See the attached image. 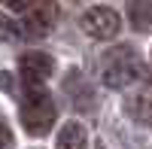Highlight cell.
Instances as JSON below:
<instances>
[{
  "mask_svg": "<svg viewBox=\"0 0 152 149\" xmlns=\"http://www.w3.org/2000/svg\"><path fill=\"white\" fill-rule=\"evenodd\" d=\"M21 125L28 134H46L55 125V104L43 85H24L21 101Z\"/></svg>",
  "mask_w": 152,
  "mask_h": 149,
  "instance_id": "1",
  "label": "cell"
},
{
  "mask_svg": "<svg viewBox=\"0 0 152 149\" xmlns=\"http://www.w3.org/2000/svg\"><path fill=\"white\" fill-rule=\"evenodd\" d=\"M100 73H104V82L110 88H125V85H131L140 76V61H137L131 46H116L113 52L104 55Z\"/></svg>",
  "mask_w": 152,
  "mask_h": 149,
  "instance_id": "2",
  "label": "cell"
},
{
  "mask_svg": "<svg viewBox=\"0 0 152 149\" xmlns=\"http://www.w3.org/2000/svg\"><path fill=\"white\" fill-rule=\"evenodd\" d=\"M79 24H82V31H85L88 37H94V40H113V37L122 31L119 12L110 9V6H91V9L79 18Z\"/></svg>",
  "mask_w": 152,
  "mask_h": 149,
  "instance_id": "3",
  "label": "cell"
},
{
  "mask_svg": "<svg viewBox=\"0 0 152 149\" xmlns=\"http://www.w3.org/2000/svg\"><path fill=\"white\" fill-rule=\"evenodd\" d=\"M24 12H28V15H24L21 31L28 37H46L55 28V21H58V3L55 0H34Z\"/></svg>",
  "mask_w": 152,
  "mask_h": 149,
  "instance_id": "4",
  "label": "cell"
},
{
  "mask_svg": "<svg viewBox=\"0 0 152 149\" xmlns=\"http://www.w3.org/2000/svg\"><path fill=\"white\" fill-rule=\"evenodd\" d=\"M52 70H55V61L46 52H24L18 61V73H21L24 85H43L52 76Z\"/></svg>",
  "mask_w": 152,
  "mask_h": 149,
  "instance_id": "5",
  "label": "cell"
},
{
  "mask_svg": "<svg viewBox=\"0 0 152 149\" xmlns=\"http://www.w3.org/2000/svg\"><path fill=\"white\" fill-rule=\"evenodd\" d=\"M55 149H88V134L79 122H64L55 137Z\"/></svg>",
  "mask_w": 152,
  "mask_h": 149,
  "instance_id": "6",
  "label": "cell"
},
{
  "mask_svg": "<svg viewBox=\"0 0 152 149\" xmlns=\"http://www.w3.org/2000/svg\"><path fill=\"white\" fill-rule=\"evenodd\" d=\"M125 6H128L131 28L137 34H149L152 31V0H125Z\"/></svg>",
  "mask_w": 152,
  "mask_h": 149,
  "instance_id": "7",
  "label": "cell"
},
{
  "mask_svg": "<svg viewBox=\"0 0 152 149\" xmlns=\"http://www.w3.org/2000/svg\"><path fill=\"white\" fill-rule=\"evenodd\" d=\"M128 110H134V119L146 122V125H152V94H137L128 101Z\"/></svg>",
  "mask_w": 152,
  "mask_h": 149,
  "instance_id": "8",
  "label": "cell"
},
{
  "mask_svg": "<svg viewBox=\"0 0 152 149\" xmlns=\"http://www.w3.org/2000/svg\"><path fill=\"white\" fill-rule=\"evenodd\" d=\"M18 37V28L12 21H6V18H0V40H15Z\"/></svg>",
  "mask_w": 152,
  "mask_h": 149,
  "instance_id": "9",
  "label": "cell"
},
{
  "mask_svg": "<svg viewBox=\"0 0 152 149\" xmlns=\"http://www.w3.org/2000/svg\"><path fill=\"white\" fill-rule=\"evenodd\" d=\"M12 146V131H9V125L3 119H0V149H9Z\"/></svg>",
  "mask_w": 152,
  "mask_h": 149,
  "instance_id": "10",
  "label": "cell"
},
{
  "mask_svg": "<svg viewBox=\"0 0 152 149\" xmlns=\"http://www.w3.org/2000/svg\"><path fill=\"white\" fill-rule=\"evenodd\" d=\"M3 3H6V9H12V12H24L34 0H3Z\"/></svg>",
  "mask_w": 152,
  "mask_h": 149,
  "instance_id": "11",
  "label": "cell"
}]
</instances>
